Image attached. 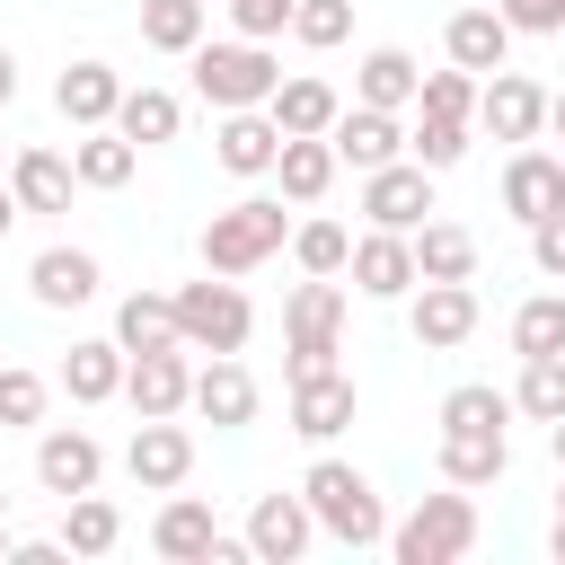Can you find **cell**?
Returning a JSON list of instances; mask_svg holds the SVG:
<instances>
[{
  "instance_id": "cell-55",
  "label": "cell",
  "mask_w": 565,
  "mask_h": 565,
  "mask_svg": "<svg viewBox=\"0 0 565 565\" xmlns=\"http://www.w3.org/2000/svg\"><path fill=\"white\" fill-rule=\"evenodd\" d=\"M556 44H565V35H556Z\"/></svg>"
},
{
  "instance_id": "cell-54",
  "label": "cell",
  "mask_w": 565,
  "mask_h": 565,
  "mask_svg": "<svg viewBox=\"0 0 565 565\" xmlns=\"http://www.w3.org/2000/svg\"><path fill=\"white\" fill-rule=\"evenodd\" d=\"M0 521H9V494H0Z\"/></svg>"
},
{
  "instance_id": "cell-2",
  "label": "cell",
  "mask_w": 565,
  "mask_h": 565,
  "mask_svg": "<svg viewBox=\"0 0 565 565\" xmlns=\"http://www.w3.org/2000/svg\"><path fill=\"white\" fill-rule=\"evenodd\" d=\"M300 494H309V512H318V530L335 539V547H388V512H380V486L353 468V459H309V477H300Z\"/></svg>"
},
{
  "instance_id": "cell-11",
  "label": "cell",
  "mask_w": 565,
  "mask_h": 565,
  "mask_svg": "<svg viewBox=\"0 0 565 565\" xmlns=\"http://www.w3.org/2000/svg\"><path fill=\"white\" fill-rule=\"evenodd\" d=\"M477 318H486V309H477L468 282H415V291H406V327H415L424 353H459V344L477 335Z\"/></svg>"
},
{
  "instance_id": "cell-44",
  "label": "cell",
  "mask_w": 565,
  "mask_h": 565,
  "mask_svg": "<svg viewBox=\"0 0 565 565\" xmlns=\"http://www.w3.org/2000/svg\"><path fill=\"white\" fill-rule=\"evenodd\" d=\"M512 35H565V0H494Z\"/></svg>"
},
{
  "instance_id": "cell-19",
  "label": "cell",
  "mask_w": 565,
  "mask_h": 565,
  "mask_svg": "<svg viewBox=\"0 0 565 565\" xmlns=\"http://www.w3.org/2000/svg\"><path fill=\"white\" fill-rule=\"evenodd\" d=\"M212 159H221L230 177H274V159H282V124H274V106H230L221 132H212Z\"/></svg>"
},
{
  "instance_id": "cell-10",
  "label": "cell",
  "mask_w": 565,
  "mask_h": 565,
  "mask_svg": "<svg viewBox=\"0 0 565 565\" xmlns=\"http://www.w3.org/2000/svg\"><path fill=\"white\" fill-rule=\"evenodd\" d=\"M424 212H433V168L424 159H388V168L362 177V221L371 230H424Z\"/></svg>"
},
{
  "instance_id": "cell-35",
  "label": "cell",
  "mask_w": 565,
  "mask_h": 565,
  "mask_svg": "<svg viewBox=\"0 0 565 565\" xmlns=\"http://www.w3.org/2000/svg\"><path fill=\"white\" fill-rule=\"evenodd\" d=\"M115 539H124V512H115L97 486L62 503V547H71V556H115Z\"/></svg>"
},
{
  "instance_id": "cell-5",
  "label": "cell",
  "mask_w": 565,
  "mask_h": 565,
  "mask_svg": "<svg viewBox=\"0 0 565 565\" xmlns=\"http://www.w3.org/2000/svg\"><path fill=\"white\" fill-rule=\"evenodd\" d=\"M177 335H185V353H247L256 309H247V291L230 274H203V282L177 291Z\"/></svg>"
},
{
  "instance_id": "cell-26",
  "label": "cell",
  "mask_w": 565,
  "mask_h": 565,
  "mask_svg": "<svg viewBox=\"0 0 565 565\" xmlns=\"http://www.w3.org/2000/svg\"><path fill=\"white\" fill-rule=\"evenodd\" d=\"M124 344L115 335H79L71 353H62V388H71V406H106V397H124Z\"/></svg>"
},
{
  "instance_id": "cell-47",
  "label": "cell",
  "mask_w": 565,
  "mask_h": 565,
  "mask_svg": "<svg viewBox=\"0 0 565 565\" xmlns=\"http://www.w3.org/2000/svg\"><path fill=\"white\" fill-rule=\"evenodd\" d=\"M9 97H18V53L0 44V106H9Z\"/></svg>"
},
{
  "instance_id": "cell-49",
  "label": "cell",
  "mask_w": 565,
  "mask_h": 565,
  "mask_svg": "<svg viewBox=\"0 0 565 565\" xmlns=\"http://www.w3.org/2000/svg\"><path fill=\"white\" fill-rule=\"evenodd\" d=\"M547 132L565 141V88H547Z\"/></svg>"
},
{
  "instance_id": "cell-31",
  "label": "cell",
  "mask_w": 565,
  "mask_h": 565,
  "mask_svg": "<svg viewBox=\"0 0 565 565\" xmlns=\"http://www.w3.org/2000/svg\"><path fill=\"white\" fill-rule=\"evenodd\" d=\"M265 106H274V124H282V132H335V115H344V97H335V88H327L318 71L282 79V88H274Z\"/></svg>"
},
{
  "instance_id": "cell-42",
  "label": "cell",
  "mask_w": 565,
  "mask_h": 565,
  "mask_svg": "<svg viewBox=\"0 0 565 565\" xmlns=\"http://www.w3.org/2000/svg\"><path fill=\"white\" fill-rule=\"evenodd\" d=\"M344 35H353V0H300V9H291V44L335 53Z\"/></svg>"
},
{
  "instance_id": "cell-3",
  "label": "cell",
  "mask_w": 565,
  "mask_h": 565,
  "mask_svg": "<svg viewBox=\"0 0 565 565\" xmlns=\"http://www.w3.org/2000/svg\"><path fill=\"white\" fill-rule=\"evenodd\" d=\"M185 62H194V97H203V106H221V115H230V106H265V97L282 88L274 44H256V35H230V44H212V35H203Z\"/></svg>"
},
{
  "instance_id": "cell-30",
  "label": "cell",
  "mask_w": 565,
  "mask_h": 565,
  "mask_svg": "<svg viewBox=\"0 0 565 565\" xmlns=\"http://www.w3.org/2000/svg\"><path fill=\"white\" fill-rule=\"evenodd\" d=\"M115 344H124V353H168V344H185V335H177V291H124Z\"/></svg>"
},
{
  "instance_id": "cell-14",
  "label": "cell",
  "mask_w": 565,
  "mask_h": 565,
  "mask_svg": "<svg viewBox=\"0 0 565 565\" xmlns=\"http://www.w3.org/2000/svg\"><path fill=\"white\" fill-rule=\"evenodd\" d=\"M344 274H353L362 300H406V291L424 282V274H415V230H362Z\"/></svg>"
},
{
  "instance_id": "cell-32",
  "label": "cell",
  "mask_w": 565,
  "mask_h": 565,
  "mask_svg": "<svg viewBox=\"0 0 565 565\" xmlns=\"http://www.w3.org/2000/svg\"><path fill=\"white\" fill-rule=\"evenodd\" d=\"M203 26H212V0H141V44L150 53H194L203 44Z\"/></svg>"
},
{
  "instance_id": "cell-24",
  "label": "cell",
  "mask_w": 565,
  "mask_h": 565,
  "mask_svg": "<svg viewBox=\"0 0 565 565\" xmlns=\"http://www.w3.org/2000/svg\"><path fill=\"white\" fill-rule=\"evenodd\" d=\"M335 141L327 132H282V159H274V185H282V203H327V185H335Z\"/></svg>"
},
{
  "instance_id": "cell-33",
  "label": "cell",
  "mask_w": 565,
  "mask_h": 565,
  "mask_svg": "<svg viewBox=\"0 0 565 565\" xmlns=\"http://www.w3.org/2000/svg\"><path fill=\"white\" fill-rule=\"evenodd\" d=\"M177 124H185V106H177V88H124V106H115V132H132L141 150H159V141H177Z\"/></svg>"
},
{
  "instance_id": "cell-6",
  "label": "cell",
  "mask_w": 565,
  "mask_h": 565,
  "mask_svg": "<svg viewBox=\"0 0 565 565\" xmlns=\"http://www.w3.org/2000/svg\"><path fill=\"white\" fill-rule=\"evenodd\" d=\"M282 353H291V371H318L344 353V282L335 274H309L282 300Z\"/></svg>"
},
{
  "instance_id": "cell-48",
  "label": "cell",
  "mask_w": 565,
  "mask_h": 565,
  "mask_svg": "<svg viewBox=\"0 0 565 565\" xmlns=\"http://www.w3.org/2000/svg\"><path fill=\"white\" fill-rule=\"evenodd\" d=\"M18 212H26V203H18V185H0V238L18 230Z\"/></svg>"
},
{
  "instance_id": "cell-28",
  "label": "cell",
  "mask_w": 565,
  "mask_h": 565,
  "mask_svg": "<svg viewBox=\"0 0 565 565\" xmlns=\"http://www.w3.org/2000/svg\"><path fill=\"white\" fill-rule=\"evenodd\" d=\"M71 168H79V185L115 194V185H132V168H141V141H132V132H115V124H88V132L71 141Z\"/></svg>"
},
{
  "instance_id": "cell-41",
  "label": "cell",
  "mask_w": 565,
  "mask_h": 565,
  "mask_svg": "<svg viewBox=\"0 0 565 565\" xmlns=\"http://www.w3.org/2000/svg\"><path fill=\"white\" fill-rule=\"evenodd\" d=\"M477 88H486V79L450 62V71H424V88H415V106H424V115H459V124H477Z\"/></svg>"
},
{
  "instance_id": "cell-23",
  "label": "cell",
  "mask_w": 565,
  "mask_h": 565,
  "mask_svg": "<svg viewBox=\"0 0 565 565\" xmlns=\"http://www.w3.org/2000/svg\"><path fill=\"white\" fill-rule=\"evenodd\" d=\"M53 106H62V124H71V132L115 124V106H124V71H115V62H71V71L53 79Z\"/></svg>"
},
{
  "instance_id": "cell-36",
  "label": "cell",
  "mask_w": 565,
  "mask_h": 565,
  "mask_svg": "<svg viewBox=\"0 0 565 565\" xmlns=\"http://www.w3.org/2000/svg\"><path fill=\"white\" fill-rule=\"evenodd\" d=\"M291 265H300V274H344V265H353V230L327 221V212L291 221Z\"/></svg>"
},
{
  "instance_id": "cell-21",
  "label": "cell",
  "mask_w": 565,
  "mask_h": 565,
  "mask_svg": "<svg viewBox=\"0 0 565 565\" xmlns=\"http://www.w3.org/2000/svg\"><path fill=\"white\" fill-rule=\"evenodd\" d=\"M212 547H221V521H212L203 494H168V503L150 512V556H168V565H212Z\"/></svg>"
},
{
  "instance_id": "cell-13",
  "label": "cell",
  "mask_w": 565,
  "mask_h": 565,
  "mask_svg": "<svg viewBox=\"0 0 565 565\" xmlns=\"http://www.w3.org/2000/svg\"><path fill=\"white\" fill-rule=\"evenodd\" d=\"M247 547H256V565H300L309 547H318V512H309V494L291 486V494H256V512H247Z\"/></svg>"
},
{
  "instance_id": "cell-15",
  "label": "cell",
  "mask_w": 565,
  "mask_h": 565,
  "mask_svg": "<svg viewBox=\"0 0 565 565\" xmlns=\"http://www.w3.org/2000/svg\"><path fill=\"white\" fill-rule=\"evenodd\" d=\"M344 424H353V371H335V362H318V371H291V433L327 450Z\"/></svg>"
},
{
  "instance_id": "cell-53",
  "label": "cell",
  "mask_w": 565,
  "mask_h": 565,
  "mask_svg": "<svg viewBox=\"0 0 565 565\" xmlns=\"http://www.w3.org/2000/svg\"><path fill=\"white\" fill-rule=\"evenodd\" d=\"M556 512H565V468H556Z\"/></svg>"
},
{
  "instance_id": "cell-9",
  "label": "cell",
  "mask_w": 565,
  "mask_h": 565,
  "mask_svg": "<svg viewBox=\"0 0 565 565\" xmlns=\"http://www.w3.org/2000/svg\"><path fill=\"white\" fill-rule=\"evenodd\" d=\"M97 477H106V441H97L88 424H44V433H35V486H44V494L71 503V494H88Z\"/></svg>"
},
{
  "instance_id": "cell-22",
  "label": "cell",
  "mask_w": 565,
  "mask_h": 565,
  "mask_svg": "<svg viewBox=\"0 0 565 565\" xmlns=\"http://www.w3.org/2000/svg\"><path fill=\"white\" fill-rule=\"evenodd\" d=\"M441 53H450L459 71H477V79H494V71L512 62V26H503V9H450Z\"/></svg>"
},
{
  "instance_id": "cell-40",
  "label": "cell",
  "mask_w": 565,
  "mask_h": 565,
  "mask_svg": "<svg viewBox=\"0 0 565 565\" xmlns=\"http://www.w3.org/2000/svg\"><path fill=\"white\" fill-rule=\"evenodd\" d=\"M44 406H53V380H44V371L0 362V433H35V424H44Z\"/></svg>"
},
{
  "instance_id": "cell-29",
  "label": "cell",
  "mask_w": 565,
  "mask_h": 565,
  "mask_svg": "<svg viewBox=\"0 0 565 565\" xmlns=\"http://www.w3.org/2000/svg\"><path fill=\"white\" fill-rule=\"evenodd\" d=\"M9 185H18V203H26V212H71L79 168H71L62 150H44V141H35V150H18V159H9Z\"/></svg>"
},
{
  "instance_id": "cell-16",
  "label": "cell",
  "mask_w": 565,
  "mask_h": 565,
  "mask_svg": "<svg viewBox=\"0 0 565 565\" xmlns=\"http://www.w3.org/2000/svg\"><path fill=\"white\" fill-rule=\"evenodd\" d=\"M327 141H335V159H344L353 177H371V168L406 159V124H397V106H362V97L335 115V132H327Z\"/></svg>"
},
{
  "instance_id": "cell-4",
  "label": "cell",
  "mask_w": 565,
  "mask_h": 565,
  "mask_svg": "<svg viewBox=\"0 0 565 565\" xmlns=\"http://www.w3.org/2000/svg\"><path fill=\"white\" fill-rule=\"evenodd\" d=\"M477 547V494L450 486V494H424L406 521H388V556L397 565H459Z\"/></svg>"
},
{
  "instance_id": "cell-20",
  "label": "cell",
  "mask_w": 565,
  "mask_h": 565,
  "mask_svg": "<svg viewBox=\"0 0 565 565\" xmlns=\"http://www.w3.org/2000/svg\"><path fill=\"white\" fill-rule=\"evenodd\" d=\"M194 415H203L212 433H238V424H256V371H247L238 353H212V362H194Z\"/></svg>"
},
{
  "instance_id": "cell-50",
  "label": "cell",
  "mask_w": 565,
  "mask_h": 565,
  "mask_svg": "<svg viewBox=\"0 0 565 565\" xmlns=\"http://www.w3.org/2000/svg\"><path fill=\"white\" fill-rule=\"evenodd\" d=\"M547 450H556V468H565V415H556V424H547Z\"/></svg>"
},
{
  "instance_id": "cell-7",
  "label": "cell",
  "mask_w": 565,
  "mask_h": 565,
  "mask_svg": "<svg viewBox=\"0 0 565 565\" xmlns=\"http://www.w3.org/2000/svg\"><path fill=\"white\" fill-rule=\"evenodd\" d=\"M124 477H132L141 494H177V486L194 477V433H185L177 415H141L132 441H124Z\"/></svg>"
},
{
  "instance_id": "cell-17",
  "label": "cell",
  "mask_w": 565,
  "mask_h": 565,
  "mask_svg": "<svg viewBox=\"0 0 565 565\" xmlns=\"http://www.w3.org/2000/svg\"><path fill=\"white\" fill-rule=\"evenodd\" d=\"M124 406H132V415H185V406H194V362H185V344L132 353V362H124Z\"/></svg>"
},
{
  "instance_id": "cell-8",
  "label": "cell",
  "mask_w": 565,
  "mask_h": 565,
  "mask_svg": "<svg viewBox=\"0 0 565 565\" xmlns=\"http://www.w3.org/2000/svg\"><path fill=\"white\" fill-rule=\"evenodd\" d=\"M477 132H494V141H512V150L539 141V132H547V88H539L530 71L503 62V71L477 88Z\"/></svg>"
},
{
  "instance_id": "cell-39",
  "label": "cell",
  "mask_w": 565,
  "mask_h": 565,
  "mask_svg": "<svg viewBox=\"0 0 565 565\" xmlns=\"http://www.w3.org/2000/svg\"><path fill=\"white\" fill-rule=\"evenodd\" d=\"M512 353L530 362V353H565V291H530L521 309H512Z\"/></svg>"
},
{
  "instance_id": "cell-45",
  "label": "cell",
  "mask_w": 565,
  "mask_h": 565,
  "mask_svg": "<svg viewBox=\"0 0 565 565\" xmlns=\"http://www.w3.org/2000/svg\"><path fill=\"white\" fill-rule=\"evenodd\" d=\"M530 265H539L547 282H565V212H547V221H530Z\"/></svg>"
},
{
  "instance_id": "cell-51",
  "label": "cell",
  "mask_w": 565,
  "mask_h": 565,
  "mask_svg": "<svg viewBox=\"0 0 565 565\" xmlns=\"http://www.w3.org/2000/svg\"><path fill=\"white\" fill-rule=\"evenodd\" d=\"M547 547H556V565H565V512H556V539H547Z\"/></svg>"
},
{
  "instance_id": "cell-38",
  "label": "cell",
  "mask_w": 565,
  "mask_h": 565,
  "mask_svg": "<svg viewBox=\"0 0 565 565\" xmlns=\"http://www.w3.org/2000/svg\"><path fill=\"white\" fill-rule=\"evenodd\" d=\"M468 141H477V124H459V115H415V124H406V159H424L433 177H441V168H459V159H468Z\"/></svg>"
},
{
  "instance_id": "cell-34",
  "label": "cell",
  "mask_w": 565,
  "mask_h": 565,
  "mask_svg": "<svg viewBox=\"0 0 565 565\" xmlns=\"http://www.w3.org/2000/svg\"><path fill=\"white\" fill-rule=\"evenodd\" d=\"M415 274H424V282H468V274H477V238H468L459 221H424V230H415Z\"/></svg>"
},
{
  "instance_id": "cell-25",
  "label": "cell",
  "mask_w": 565,
  "mask_h": 565,
  "mask_svg": "<svg viewBox=\"0 0 565 565\" xmlns=\"http://www.w3.org/2000/svg\"><path fill=\"white\" fill-rule=\"evenodd\" d=\"M97 256L88 247H44L35 265H26V291H35V309H79V300H97Z\"/></svg>"
},
{
  "instance_id": "cell-12",
  "label": "cell",
  "mask_w": 565,
  "mask_h": 565,
  "mask_svg": "<svg viewBox=\"0 0 565 565\" xmlns=\"http://www.w3.org/2000/svg\"><path fill=\"white\" fill-rule=\"evenodd\" d=\"M433 468H441V486H503V468H512V433L503 424H450L441 441H433Z\"/></svg>"
},
{
  "instance_id": "cell-46",
  "label": "cell",
  "mask_w": 565,
  "mask_h": 565,
  "mask_svg": "<svg viewBox=\"0 0 565 565\" xmlns=\"http://www.w3.org/2000/svg\"><path fill=\"white\" fill-rule=\"evenodd\" d=\"M62 556H71L62 539H18V547H9V565H62Z\"/></svg>"
},
{
  "instance_id": "cell-43",
  "label": "cell",
  "mask_w": 565,
  "mask_h": 565,
  "mask_svg": "<svg viewBox=\"0 0 565 565\" xmlns=\"http://www.w3.org/2000/svg\"><path fill=\"white\" fill-rule=\"evenodd\" d=\"M221 9H230V26H238V35L274 44V35H291V9H300V0H221Z\"/></svg>"
},
{
  "instance_id": "cell-52",
  "label": "cell",
  "mask_w": 565,
  "mask_h": 565,
  "mask_svg": "<svg viewBox=\"0 0 565 565\" xmlns=\"http://www.w3.org/2000/svg\"><path fill=\"white\" fill-rule=\"evenodd\" d=\"M9 547H18V539H9V521H0V565H9Z\"/></svg>"
},
{
  "instance_id": "cell-18",
  "label": "cell",
  "mask_w": 565,
  "mask_h": 565,
  "mask_svg": "<svg viewBox=\"0 0 565 565\" xmlns=\"http://www.w3.org/2000/svg\"><path fill=\"white\" fill-rule=\"evenodd\" d=\"M503 212H512L521 230L547 221V212H565V159L539 150V141H521V150L503 159Z\"/></svg>"
},
{
  "instance_id": "cell-37",
  "label": "cell",
  "mask_w": 565,
  "mask_h": 565,
  "mask_svg": "<svg viewBox=\"0 0 565 565\" xmlns=\"http://www.w3.org/2000/svg\"><path fill=\"white\" fill-rule=\"evenodd\" d=\"M512 415H530V424H556V415H565V353H530V362H521Z\"/></svg>"
},
{
  "instance_id": "cell-27",
  "label": "cell",
  "mask_w": 565,
  "mask_h": 565,
  "mask_svg": "<svg viewBox=\"0 0 565 565\" xmlns=\"http://www.w3.org/2000/svg\"><path fill=\"white\" fill-rule=\"evenodd\" d=\"M415 88H424V62H415L406 44H371V53L353 62V97H362V106H397V115H406Z\"/></svg>"
},
{
  "instance_id": "cell-1",
  "label": "cell",
  "mask_w": 565,
  "mask_h": 565,
  "mask_svg": "<svg viewBox=\"0 0 565 565\" xmlns=\"http://www.w3.org/2000/svg\"><path fill=\"white\" fill-rule=\"evenodd\" d=\"M291 247V212H282V194H238L230 212H212L203 221V274H256V265H274Z\"/></svg>"
}]
</instances>
